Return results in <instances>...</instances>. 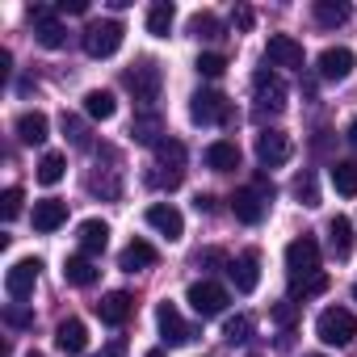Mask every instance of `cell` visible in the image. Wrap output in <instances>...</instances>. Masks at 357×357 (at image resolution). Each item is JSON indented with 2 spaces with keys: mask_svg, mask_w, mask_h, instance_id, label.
Wrapping results in <instances>:
<instances>
[{
  "mask_svg": "<svg viewBox=\"0 0 357 357\" xmlns=\"http://www.w3.org/2000/svg\"><path fill=\"white\" fill-rule=\"evenodd\" d=\"M160 84H164V72H160L155 59H139V63L126 68V89H130V97H135L143 109H151V105L160 101Z\"/></svg>",
  "mask_w": 357,
  "mask_h": 357,
  "instance_id": "obj_1",
  "label": "cell"
},
{
  "mask_svg": "<svg viewBox=\"0 0 357 357\" xmlns=\"http://www.w3.org/2000/svg\"><path fill=\"white\" fill-rule=\"evenodd\" d=\"M122 38H126V26L114 22V17H105V22H89V26H84V51H89L93 59H109V55H118Z\"/></svg>",
  "mask_w": 357,
  "mask_h": 357,
  "instance_id": "obj_2",
  "label": "cell"
},
{
  "mask_svg": "<svg viewBox=\"0 0 357 357\" xmlns=\"http://www.w3.org/2000/svg\"><path fill=\"white\" fill-rule=\"evenodd\" d=\"M315 336H319L324 344H349V340L357 336V315H353L349 307H328V311H319V319H315Z\"/></svg>",
  "mask_w": 357,
  "mask_h": 357,
  "instance_id": "obj_3",
  "label": "cell"
},
{
  "mask_svg": "<svg viewBox=\"0 0 357 357\" xmlns=\"http://www.w3.org/2000/svg\"><path fill=\"white\" fill-rule=\"evenodd\" d=\"M286 273H290V282L319 273V244H315V236L303 231V236H294L286 244Z\"/></svg>",
  "mask_w": 357,
  "mask_h": 357,
  "instance_id": "obj_4",
  "label": "cell"
},
{
  "mask_svg": "<svg viewBox=\"0 0 357 357\" xmlns=\"http://www.w3.org/2000/svg\"><path fill=\"white\" fill-rule=\"evenodd\" d=\"M155 324H160L164 344H194V340H198V328L185 324V315L176 311V303H168V298L155 307Z\"/></svg>",
  "mask_w": 357,
  "mask_h": 357,
  "instance_id": "obj_5",
  "label": "cell"
},
{
  "mask_svg": "<svg viewBox=\"0 0 357 357\" xmlns=\"http://www.w3.org/2000/svg\"><path fill=\"white\" fill-rule=\"evenodd\" d=\"M252 93H257V118H261V114H282V109H286V84H282L278 72L261 68V72L252 76Z\"/></svg>",
  "mask_w": 357,
  "mask_h": 357,
  "instance_id": "obj_6",
  "label": "cell"
},
{
  "mask_svg": "<svg viewBox=\"0 0 357 357\" xmlns=\"http://www.w3.org/2000/svg\"><path fill=\"white\" fill-rule=\"evenodd\" d=\"M185 303H190V307H194L202 319H215V315H223V311H227L231 294H227L219 282H206V278H202V282H194V286H190Z\"/></svg>",
  "mask_w": 357,
  "mask_h": 357,
  "instance_id": "obj_7",
  "label": "cell"
},
{
  "mask_svg": "<svg viewBox=\"0 0 357 357\" xmlns=\"http://www.w3.org/2000/svg\"><path fill=\"white\" fill-rule=\"evenodd\" d=\"M38 269H43L38 257H22V261L9 265V273H5V290H9L13 303H26V298L34 294V286H38Z\"/></svg>",
  "mask_w": 357,
  "mask_h": 357,
  "instance_id": "obj_8",
  "label": "cell"
},
{
  "mask_svg": "<svg viewBox=\"0 0 357 357\" xmlns=\"http://www.w3.org/2000/svg\"><path fill=\"white\" fill-rule=\"evenodd\" d=\"M190 118L202 122V126H211V122H227V118H231V105H227L223 93H215V89H198L194 101H190Z\"/></svg>",
  "mask_w": 357,
  "mask_h": 357,
  "instance_id": "obj_9",
  "label": "cell"
},
{
  "mask_svg": "<svg viewBox=\"0 0 357 357\" xmlns=\"http://www.w3.org/2000/svg\"><path fill=\"white\" fill-rule=\"evenodd\" d=\"M30 22H34V38H38V47H47V51H59L63 47V38H68V30H63V22L51 13V9H43V5H34L30 13H26Z\"/></svg>",
  "mask_w": 357,
  "mask_h": 357,
  "instance_id": "obj_10",
  "label": "cell"
},
{
  "mask_svg": "<svg viewBox=\"0 0 357 357\" xmlns=\"http://www.w3.org/2000/svg\"><path fill=\"white\" fill-rule=\"evenodd\" d=\"M290 135L286 130H261L257 135V160H261V168H282L286 160H290Z\"/></svg>",
  "mask_w": 357,
  "mask_h": 357,
  "instance_id": "obj_11",
  "label": "cell"
},
{
  "mask_svg": "<svg viewBox=\"0 0 357 357\" xmlns=\"http://www.w3.org/2000/svg\"><path fill=\"white\" fill-rule=\"evenodd\" d=\"M227 278H231V286H236L240 294H252V290L261 286V252H257V248L240 252V257L227 265Z\"/></svg>",
  "mask_w": 357,
  "mask_h": 357,
  "instance_id": "obj_12",
  "label": "cell"
},
{
  "mask_svg": "<svg viewBox=\"0 0 357 357\" xmlns=\"http://www.w3.org/2000/svg\"><path fill=\"white\" fill-rule=\"evenodd\" d=\"M265 63L269 68H303V43H294L290 34H273L265 43Z\"/></svg>",
  "mask_w": 357,
  "mask_h": 357,
  "instance_id": "obj_13",
  "label": "cell"
},
{
  "mask_svg": "<svg viewBox=\"0 0 357 357\" xmlns=\"http://www.w3.org/2000/svg\"><path fill=\"white\" fill-rule=\"evenodd\" d=\"M353 51L349 47H328V51H319V59H315V72H319V80H344L349 72H353Z\"/></svg>",
  "mask_w": 357,
  "mask_h": 357,
  "instance_id": "obj_14",
  "label": "cell"
},
{
  "mask_svg": "<svg viewBox=\"0 0 357 357\" xmlns=\"http://www.w3.org/2000/svg\"><path fill=\"white\" fill-rule=\"evenodd\" d=\"M265 211H269V202H265L252 185H244V190H236V194H231V215H236L240 223L257 227V223L265 219Z\"/></svg>",
  "mask_w": 357,
  "mask_h": 357,
  "instance_id": "obj_15",
  "label": "cell"
},
{
  "mask_svg": "<svg viewBox=\"0 0 357 357\" xmlns=\"http://www.w3.org/2000/svg\"><path fill=\"white\" fill-rule=\"evenodd\" d=\"M147 223H151L160 236H168V240H181V236H185V219H181V211H176L172 202L147 206Z\"/></svg>",
  "mask_w": 357,
  "mask_h": 357,
  "instance_id": "obj_16",
  "label": "cell"
},
{
  "mask_svg": "<svg viewBox=\"0 0 357 357\" xmlns=\"http://www.w3.org/2000/svg\"><path fill=\"white\" fill-rule=\"evenodd\" d=\"M63 223H68V202H59V198H43V202H34V231L51 236V231H59Z\"/></svg>",
  "mask_w": 357,
  "mask_h": 357,
  "instance_id": "obj_17",
  "label": "cell"
},
{
  "mask_svg": "<svg viewBox=\"0 0 357 357\" xmlns=\"http://www.w3.org/2000/svg\"><path fill=\"white\" fill-rule=\"evenodd\" d=\"M130 307H135V298H130L126 290H109V294L97 303V315H101V324H109V328H122V324L130 319Z\"/></svg>",
  "mask_w": 357,
  "mask_h": 357,
  "instance_id": "obj_18",
  "label": "cell"
},
{
  "mask_svg": "<svg viewBox=\"0 0 357 357\" xmlns=\"http://www.w3.org/2000/svg\"><path fill=\"white\" fill-rule=\"evenodd\" d=\"M55 344H59L68 357H80V353L89 349V328H84V319H63V324L55 328Z\"/></svg>",
  "mask_w": 357,
  "mask_h": 357,
  "instance_id": "obj_19",
  "label": "cell"
},
{
  "mask_svg": "<svg viewBox=\"0 0 357 357\" xmlns=\"http://www.w3.org/2000/svg\"><path fill=\"white\" fill-rule=\"evenodd\" d=\"M160 261V252L147 244V240H130L126 248H122V257H118V269H126V273H139V269H151Z\"/></svg>",
  "mask_w": 357,
  "mask_h": 357,
  "instance_id": "obj_20",
  "label": "cell"
},
{
  "mask_svg": "<svg viewBox=\"0 0 357 357\" xmlns=\"http://www.w3.org/2000/svg\"><path fill=\"white\" fill-rule=\"evenodd\" d=\"M130 135H135V143H143V147H160L164 139V122H160V114L155 109H143V114H135V122H130Z\"/></svg>",
  "mask_w": 357,
  "mask_h": 357,
  "instance_id": "obj_21",
  "label": "cell"
},
{
  "mask_svg": "<svg viewBox=\"0 0 357 357\" xmlns=\"http://www.w3.org/2000/svg\"><path fill=\"white\" fill-rule=\"evenodd\" d=\"M76 240H80V252H84V257H97V252H105V244H109V227H105L101 219H84V223L76 227Z\"/></svg>",
  "mask_w": 357,
  "mask_h": 357,
  "instance_id": "obj_22",
  "label": "cell"
},
{
  "mask_svg": "<svg viewBox=\"0 0 357 357\" xmlns=\"http://www.w3.org/2000/svg\"><path fill=\"white\" fill-rule=\"evenodd\" d=\"M47 135H51V122H47V114H38V109H26V114L17 118V139H22V143L38 147V143H47Z\"/></svg>",
  "mask_w": 357,
  "mask_h": 357,
  "instance_id": "obj_23",
  "label": "cell"
},
{
  "mask_svg": "<svg viewBox=\"0 0 357 357\" xmlns=\"http://www.w3.org/2000/svg\"><path fill=\"white\" fill-rule=\"evenodd\" d=\"M202 160H206V168H215V172H231V168H240V147H236L231 139H215Z\"/></svg>",
  "mask_w": 357,
  "mask_h": 357,
  "instance_id": "obj_24",
  "label": "cell"
},
{
  "mask_svg": "<svg viewBox=\"0 0 357 357\" xmlns=\"http://www.w3.org/2000/svg\"><path fill=\"white\" fill-rule=\"evenodd\" d=\"M328 248H332V257H336V261H344V257L353 252V223H349L344 215L328 219Z\"/></svg>",
  "mask_w": 357,
  "mask_h": 357,
  "instance_id": "obj_25",
  "label": "cell"
},
{
  "mask_svg": "<svg viewBox=\"0 0 357 357\" xmlns=\"http://www.w3.org/2000/svg\"><path fill=\"white\" fill-rule=\"evenodd\" d=\"M84 114H89V118H97V122H109V118L118 114L114 93H105V89H89V93H84Z\"/></svg>",
  "mask_w": 357,
  "mask_h": 357,
  "instance_id": "obj_26",
  "label": "cell"
},
{
  "mask_svg": "<svg viewBox=\"0 0 357 357\" xmlns=\"http://www.w3.org/2000/svg\"><path fill=\"white\" fill-rule=\"evenodd\" d=\"M63 282H68V286H93V282H97V265H93L84 252H80V257H68V261H63Z\"/></svg>",
  "mask_w": 357,
  "mask_h": 357,
  "instance_id": "obj_27",
  "label": "cell"
},
{
  "mask_svg": "<svg viewBox=\"0 0 357 357\" xmlns=\"http://www.w3.org/2000/svg\"><path fill=\"white\" fill-rule=\"evenodd\" d=\"M332 185L340 198H357V160H336L332 164Z\"/></svg>",
  "mask_w": 357,
  "mask_h": 357,
  "instance_id": "obj_28",
  "label": "cell"
},
{
  "mask_svg": "<svg viewBox=\"0 0 357 357\" xmlns=\"http://www.w3.org/2000/svg\"><path fill=\"white\" fill-rule=\"evenodd\" d=\"M172 22H176V9L168 5V0H160V5L147 9V34H151V38H168Z\"/></svg>",
  "mask_w": 357,
  "mask_h": 357,
  "instance_id": "obj_29",
  "label": "cell"
},
{
  "mask_svg": "<svg viewBox=\"0 0 357 357\" xmlns=\"http://www.w3.org/2000/svg\"><path fill=\"white\" fill-rule=\"evenodd\" d=\"M311 13H315V22H319V26H328V30H332V26H344L353 9L344 5V0H315V9H311Z\"/></svg>",
  "mask_w": 357,
  "mask_h": 357,
  "instance_id": "obj_30",
  "label": "cell"
},
{
  "mask_svg": "<svg viewBox=\"0 0 357 357\" xmlns=\"http://www.w3.org/2000/svg\"><path fill=\"white\" fill-rule=\"evenodd\" d=\"M155 168H168V172H185V143L176 139H164L155 147Z\"/></svg>",
  "mask_w": 357,
  "mask_h": 357,
  "instance_id": "obj_31",
  "label": "cell"
},
{
  "mask_svg": "<svg viewBox=\"0 0 357 357\" xmlns=\"http://www.w3.org/2000/svg\"><path fill=\"white\" fill-rule=\"evenodd\" d=\"M190 34H194L198 43H215V38H223V22H219L215 13H194V17H190Z\"/></svg>",
  "mask_w": 357,
  "mask_h": 357,
  "instance_id": "obj_32",
  "label": "cell"
},
{
  "mask_svg": "<svg viewBox=\"0 0 357 357\" xmlns=\"http://www.w3.org/2000/svg\"><path fill=\"white\" fill-rule=\"evenodd\" d=\"M63 172H68V160H63L59 151H47V155L38 160V181H43V185H59Z\"/></svg>",
  "mask_w": 357,
  "mask_h": 357,
  "instance_id": "obj_33",
  "label": "cell"
},
{
  "mask_svg": "<svg viewBox=\"0 0 357 357\" xmlns=\"http://www.w3.org/2000/svg\"><path fill=\"white\" fill-rule=\"evenodd\" d=\"M328 290V273H311V278H298V282H290V298L298 303V298H311V294H324Z\"/></svg>",
  "mask_w": 357,
  "mask_h": 357,
  "instance_id": "obj_34",
  "label": "cell"
},
{
  "mask_svg": "<svg viewBox=\"0 0 357 357\" xmlns=\"http://www.w3.org/2000/svg\"><path fill=\"white\" fill-rule=\"evenodd\" d=\"M294 198H298L303 206H319V185H315V172L294 176Z\"/></svg>",
  "mask_w": 357,
  "mask_h": 357,
  "instance_id": "obj_35",
  "label": "cell"
},
{
  "mask_svg": "<svg viewBox=\"0 0 357 357\" xmlns=\"http://www.w3.org/2000/svg\"><path fill=\"white\" fill-rule=\"evenodd\" d=\"M198 76H206V80H219L223 72H227V59L219 55V51H206V55H198Z\"/></svg>",
  "mask_w": 357,
  "mask_h": 357,
  "instance_id": "obj_36",
  "label": "cell"
},
{
  "mask_svg": "<svg viewBox=\"0 0 357 357\" xmlns=\"http://www.w3.org/2000/svg\"><path fill=\"white\" fill-rule=\"evenodd\" d=\"M248 336H252V315H236V319L223 324V340H227V344H240V340H248Z\"/></svg>",
  "mask_w": 357,
  "mask_h": 357,
  "instance_id": "obj_37",
  "label": "cell"
},
{
  "mask_svg": "<svg viewBox=\"0 0 357 357\" xmlns=\"http://www.w3.org/2000/svg\"><path fill=\"white\" fill-rule=\"evenodd\" d=\"M269 315H273L278 328H294V319H298V303H294V298H282V303H273Z\"/></svg>",
  "mask_w": 357,
  "mask_h": 357,
  "instance_id": "obj_38",
  "label": "cell"
},
{
  "mask_svg": "<svg viewBox=\"0 0 357 357\" xmlns=\"http://www.w3.org/2000/svg\"><path fill=\"white\" fill-rule=\"evenodd\" d=\"M0 202H5V206H0V211H5V219H17V215H22V202H26L22 185H9V190H5V198H0Z\"/></svg>",
  "mask_w": 357,
  "mask_h": 357,
  "instance_id": "obj_39",
  "label": "cell"
},
{
  "mask_svg": "<svg viewBox=\"0 0 357 357\" xmlns=\"http://www.w3.org/2000/svg\"><path fill=\"white\" fill-rule=\"evenodd\" d=\"M63 135H68L76 147H89V130H84V122L72 118V114H63Z\"/></svg>",
  "mask_w": 357,
  "mask_h": 357,
  "instance_id": "obj_40",
  "label": "cell"
},
{
  "mask_svg": "<svg viewBox=\"0 0 357 357\" xmlns=\"http://www.w3.org/2000/svg\"><path fill=\"white\" fill-rule=\"evenodd\" d=\"M181 176H185V172H164V168H155V172H147V185H155V190H176V185H181Z\"/></svg>",
  "mask_w": 357,
  "mask_h": 357,
  "instance_id": "obj_41",
  "label": "cell"
},
{
  "mask_svg": "<svg viewBox=\"0 0 357 357\" xmlns=\"http://www.w3.org/2000/svg\"><path fill=\"white\" fill-rule=\"evenodd\" d=\"M5 324H9V328H34V315H30L26 307H17V303H13V307L5 311Z\"/></svg>",
  "mask_w": 357,
  "mask_h": 357,
  "instance_id": "obj_42",
  "label": "cell"
},
{
  "mask_svg": "<svg viewBox=\"0 0 357 357\" xmlns=\"http://www.w3.org/2000/svg\"><path fill=\"white\" fill-rule=\"evenodd\" d=\"M194 261H198V269H202V265H231V261H227L219 248H206V252H198Z\"/></svg>",
  "mask_w": 357,
  "mask_h": 357,
  "instance_id": "obj_43",
  "label": "cell"
},
{
  "mask_svg": "<svg viewBox=\"0 0 357 357\" xmlns=\"http://www.w3.org/2000/svg\"><path fill=\"white\" fill-rule=\"evenodd\" d=\"M97 357H126V340H122V336H114V340H109Z\"/></svg>",
  "mask_w": 357,
  "mask_h": 357,
  "instance_id": "obj_44",
  "label": "cell"
},
{
  "mask_svg": "<svg viewBox=\"0 0 357 357\" xmlns=\"http://www.w3.org/2000/svg\"><path fill=\"white\" fill-rule=\"evenodd\" d=\"M59 13H89V0H59Z\"/></svg>",
  "mask_w": 357,
  "mask_h": 357,
  "instance_id": "obj_45",
  "label": "cell"
},
{
  "mask_svg": "<svg viewBox=\"0 0 357 357\" xmlns=\"http://www.w3.org/2000/svg\"><path fill=\"white\" fill-rule=\"evenodd\" d=\"M252 9H236V30H252Z\"/></svg>",
  "mask_w": 357,
  "mask_h": 357,
  "instance_id": "obj_46",
  "label": "cell"
},
{
  "mask_svg": "<svg viewBox=\"0 0 357 357\" xmlns=\"http://www.w3.org/2000/svg\"><path fill=\"white\" fill-rule=\"evenodd\" d=\"M194 206H198V215H211V211H215V198H211V194H198Z\"/></svg>",
  "mask_w": 357,
  "mask_h": 357,
  "instance_id": "obj_47",
  "label": "cell"
},
{
  "mask_svg": "<svg viewBox=\"0 0 357 357\" xmlns=\"http://www.w3.org/2000/svg\"><path fill=\"white\" fill-rule=\"evenodd\" d=\"M344 135H349V143H353V147H357V114H353V118H349V130H344Z\"/></svg>",
  "mask_w": 357,
  "mask_h": 357,
  "instance_id": "obj_48",
  "label": "cell"
},
{
  "mask_svg": "<svg viewBox=\"0 0 357 357\" xmlns=\"http://www.w3.org/2000/svg\"><path fill=\"white\" fill-rule=\"evenodd\" d=\"M147 357H164V349H151V353H147Z\"/></svg>",
  "mask_w": 357,
  "mask_h": 357,
  "instance_id": "obj_49",
  "label": "cell"
},
{
  "mask_svg": "<svg viewBox=\"0 0 357 357\" xmlns=\"http://www.w3.org/2000/svg\"><path fill=\"white\" fill-rule=\"evenodd\" d=\"M26 357H43V353H26Z\"/></svg>",
  "mask_w": 357,
  "mask_h": 357,
  "instance_id": "obj_50",
  "label": "cell"
},
{
  "mask_svg": "<svg viewBox=\"0 0 357 357\" xmlns=\"http://www.w3.org/2000/svg\"><path fill=\"white\" fill-rule=\"evenodd\" d=\"M353 303H357V286H353Z\"/></svg>",
  "mask_w": 357,
  "mask_h": 357,
  "instance_id": "obj_51",
  "label": "cell"
},
{
  "mask_svg": "<svg viewBox=\"0 0 357 357\" xmlns=\"http://www.w3.org/2000/svg\"><path fill=\"white\" fill-rule=\"evenodd\" d=\"M311 357H324V353H311Z\"/></svg>",
  "mask_w": 357,
  "mask_h": 357,
  "instance_id": "obj_52",
  "label": "cell"
}]
</instances>
